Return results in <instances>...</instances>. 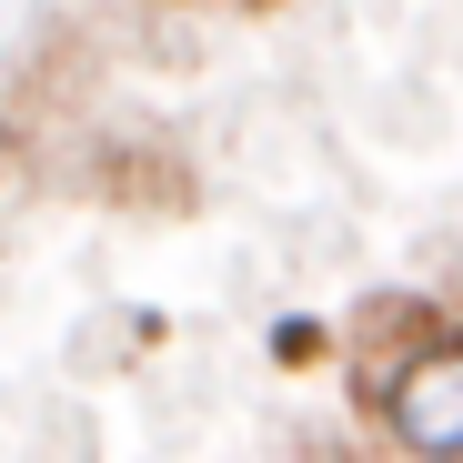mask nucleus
I'll return each mask as SVG.
<instances>
[{
	"mask_svg": "<svg viewBox=\"0 0 463 463\" xmlns=\"http://www.w3.org/2000/svg\"><path fill=\"white\" fill-rule=\"evenodd\" d=\"M383 433L413 463H463V333L413 323V343L383 373Z\"/></svg>",
	"mask_w": 463,
	"mask_h": 463,
	"instance_id": "nucleus-1",
	"label": "nucleus"
}]
</instances>
